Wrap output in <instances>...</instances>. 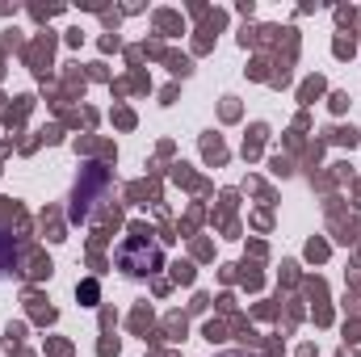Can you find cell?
Segmentation results:
<instances>
[{
  "label": "cell",
  "mask_w": 361,
  "mask_h": 357,
  "mask_svg": "<svg viewBox=\"0 0 361 357\" xmlns=\"http://www.w3.org/2000/svg\"><path fill=\"white\" fill-rule=\"evenodd\" d=\"M223 357H244V353H223Z\"/></svg>",
  "instance_id": "cell-3"
},
{
  "label": "cell",
  "mask_w": 361,
  "mask_h": 357,
  "mask_svg": "<svg viewBox=\"0 0 361 357\" xmlns=\"http://www.w3.org/2000/svg\"><path fill=\"white\" fill-rule=\"evenodd\" d=\"M13 269H17V244H13V236L0 231V282L13 277Z\"/></svg>",
  "instance_id": "cell-2"
},
{
  "label": "cell",
  "mask_w": 361,
  "mask_h": 357,
  "mask_svg": "<svg viewBox=\"0 0 361 357\" xmlns=\"http://www.w3.org/2000/svg\"><path fill=\"white\" fill-rule=\"evenodd\" d=\"M160 261H164V253H160V244L147 240V236H130V240L122 244V253H118V265L126 269L130 277H147V273H156Z\"/></svg>",
  "instance_id": "cell-1"
}]
</instances>
